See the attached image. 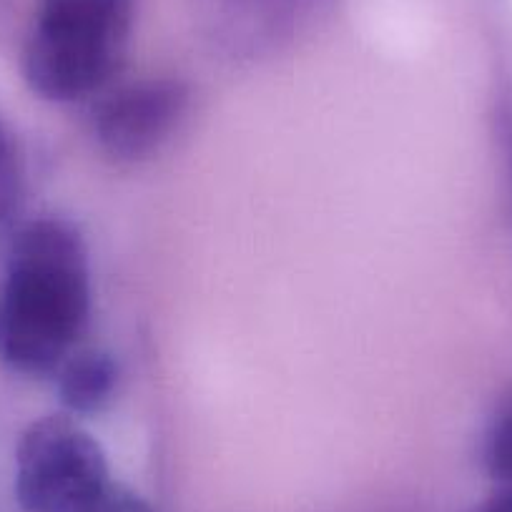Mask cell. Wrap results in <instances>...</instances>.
<instances>
[{
  "label": "cell",
  "mask_w": 512,
  "mask_h": 512,
  "mask_svg": "<svg viewBox=\"0 0 512 512\" xmlns=\"http://www.w3.org/2000/svg\"><path fill=\"white\" fill-rule=\"evenodd\" d=\"M91 304L81 229L63 216L23 224L0 282V362L23 377H53L86 334Z\"/></svg>",
  "instance_id": "obj_1"
},
{
  "label": "cell",
  "mask_w": 512,
  "mask_h": 512,
  "mask_svg": "<svg viewBox=\"0 0 512 512\" xmlns=\"http://www.w3.org/2000/svg\"><path fill=\"white\" fill-rule=\"evenodd\" d=\"M134 11V0H41L21 58L28 88L51 103L101 96L126 61Z\"/></svg>",
  "instance_id": "obj_2"
},
{
  "label": "cell",
  "mask_w": 512,
  "mask_h": 512,
  "mask_svg": "<svg viewBox=\"0 0 512 512\" xmlns=\"http://www.w3.org/2000/svg\"><path fill=\"white\" fill-rule=\"evenodd\" d=\"M111 485L101 442L68 412L31 422L16 447L23 512H88Z\"/></svg>",
  "instance_id": "obj_3"
},
{
  "label": "cell",
  "mask_w": 512,
  "mask_h": 512,
  "mask_svg": "<svg viewBox=\"0 0 512 512\" xmlns=\"http://www.w3.org/2000/svg\"><path fill=\"white\" fill-rule=\"evenodd\" d=\"M191 106L181 78H141L111 88L91 111L98 149L116 164H139L159 154L176 136Z\"/></svg>",
  "instance_id": "obj_4"
},
{
  "label": "cell",
  "mask_w": 512,
  "mask_h": 512,
  "mask_svg": "<svg viewBox=\"0 0 512 512\" xmlns=\"http://www.w3.org/2000/svg\"><path fill=\"white\" fill-rule=\"evenodd\" d=\"M53 377L63 410L73 417H93L101 415L116 397L121 364L108 349L78 347Z\"/></svg>",
  "instance_id": "obj_5"
},
{
  "label": "cell",
  "mask_w": 512,
  "mask_h": 512,
  "mask_svg": "<svg viewBox=\"0 0 512 512\" xmlns=\"http://www.w3.org/2000/svg\"><path fill=\"white\" fill-rule=\"evenodd\" d=\"M482 462L492 480L512 487V392L497 405L487 425Z\"/></svg>",
  "instance_id": "obj_6"
},
{
  "label": "cell",
  "mask_w": 512,
  "mask_h": 512,
  "mask_svg": "<svg viewBox=\"0 0 512 512\" xmlns=\"http://www.w3.org/2000/svg\"><path fill=\"white\" fill-rule=\"evenodd\" d=\"M88 512H156L151 502H146L139 492L128 490L123 485H108L106 492L98 497L96 505Z\"/></svg>",
  "instance_id": "obj_7"
},
{
  "label": "cell",
  "mask_w": 512,
  "mask_h": 512,
  "mask_svg": "<svg viewBox=\"0 0 512 512\" xmlns=\"http://www.w3.org/2000/svg\"><path fill=\"white\" fill-rule=\"evenodd\" d=\"M497 131H500V149H502V159H505L507 191H510V204H512V116L510 113H502Z\"/></svg>",
  "instance_id": "obj_8"
},
{
  "label": "cell",
  "mask_w": 512,
  "mask_h": 512,
  "mask_svg": "<svg viewBox=\"0 0 512 512\" xmlns=\"http://www.w3.org/2000/svg\"><path fill=\"white\" fill-rule=\"evenodd\" d=\"M11 154H8V141L0 126V191L11 186Z\"/></svg>",
  "instance_id": "obj_9"
},
{
  "label": "cell",
  "mask_w": 512,
  "mask_h": 512,
  "mask_svg": "<svg viewBox=\"0 0 512 512\" xmlns=\"http://www.w3.org/2000/svg\"><path fill=\"white\" fill-rule=\"evenodd\" d=\"M482 512H512V487L497 492V495L487 502Z\"/></svg>",
  "instance_id": "obj_10"
}]
</instances>
